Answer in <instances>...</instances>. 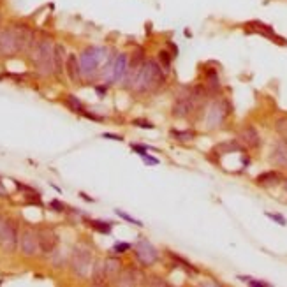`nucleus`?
I'll list each match as a JSON object with an SVG mask.
<instances>
[{
	"label": "nucleus",
	"instance_id": "obj_33",
	"mask_svg": "<svg viewBox=\"0 0 287 287\" xmlns=\"http://www.w3.org/2000/svg\"><path fill=\"white\" fill-rule=\"evenodd\" d=\"M134 125L138 127H143V129H153V125H151L150 122H141V120H134Z\"/></svg>",
	"mask_w": 287,
	"mask_h": 287
},
{
	"label": "nucleus",
	"instance_id": "obj_30",
	"mask_svg": "<svg viewBox=\"0 0 287 287\" xmlns=\"http://www.w3.org/2000/svg\"><path fill=\"white\" fill-rule=\"evenodd\" d=\"M129 249H130L129 243H117V245L113 247V250L117 254H122V252H125V250H129Z\"/></svg>",
	"mask_w": 287,
	"mask_h": 287
},
{
	"label": "nucleus",
	"instance_id": "obj_8",
	"mask_svg": "<svg viewBox=\"0 0 287 287\" xmlns=\"http://www.w3.org/2000/svg\"><path fill=\"white\" fill-rule=\"evenodd\" d=\"M196 102L197 99L194 95H187V97L178 99L176 102L173 104V117L174 118H187L194 109H196Z\"/></svg>",
	"mask_w": 287,
	"mask_h": 287
},
{
	"label": "nucleus",
	"instance_id": "obj_23",
	"mask_svg": "<svg viewBox=\"0 0 287 287\" xmlns=\"http://www.w3.org/2000/svg\"><path fill=\"white\" fill-rule=\"evenodd\" d=\"M171 136L176 139V141L187 143V141H192L194 139V133L192 130H171Z\"/></svg>",
	"mask_w": 287,
	"mask_h": 287
},
{
	"label": "nucleus",
	"instance_id": "obj_1",
	"mask_svg": "<svg viewBox=\"0 0 287 287\" xmlns=\"http://www.w3.org/2000/svg\"><path fill=\"white\" fill-rule=\"evenodd\" d=\"M130 83H133L134 89L138 92H153V90L161 89L162 83H164L162 67L153 60L145 62L141 69H139V73L134 76Z\"/></svg>",
	"mask_w": 287,
	"mask_h": 287
},
{
	"label": "nucleus",
	"instance_id": "obj_29",
	"mask_svg": "<svg viewBox=\"0 0 287 287\" xmlns=\"http://www.w3.org/2000/svg\"><path fill=\"white\" fill-rule=\"evenodd\" d=\"M117 215H118V217H122V218H125V220L133 222V224H136V226H143V224H141V222H139V220H136V218H133V217H130V215L123 213V212H122V210H117Z\"/></svg>",
	"mask_w": 287,
	"mask_h": 287
},
{
	"label": "nucleus",
	"instance_id": "obj_3",
	"mask_svg": "<svg viewBox=\"0 0 287 287\" xmlns=\"http://www.w3.org/2000/svg\"><path fill=\"white\" fill-rule=\"evenodd\" d=\"M71 268L78 277L85 278L92 270V252L89 247L78 245L73 252V259H71Z\"/></svg>",
	"mask_w": 287,
	"mask_h": 287
},
{
	"label": "nucleus",
	"instance_id": "obj_9",
	"mask_svg": "<svg viewBox=\"0 0 287 287\" xmlns=\"http://www.w3.org/2000/svg\"><path fill=\"white\" fill-rule=\"evenodd\" d=\"M143 273L136 268H125L118 273L117 282L115 285H122V287H134V285H141L143 284Z\"/></svg>",
	"mask_w": 287,
	"mask_h": 287
},
{
	"label": "nucleus",
	"instance_id": "obj_35",
	"mask_svg": "<svg viewBox=\"0 0 287 287\" xmlns=\"http://www.w3.org/2000/svg\"><path fill=\"white\" fill-rule=\"evenodd\" d=\"M104 138H111V139H115V141H122L120 136H113V134H104Z\"/></svg>",
	"mask_w": 287,
	"mask_h": 287
},
{
	"label": "nucleus",
	"instance_id": "obj_18",
	"mask_svg": "<svg viewBox=\"0 0 287 287\" xmlns=\"http://www.w3.org/2000/svg\"><path fill=\"white\" fill-rule=\"evenodd\" d=\"M240 141L245 143L249 148H257L259 143H261V138H259L257 130L254 127H245L240 133Z\"/></svg>",
	"mask_w": 287,
	"mask_h": 287
},
{
	"label": "nucleus",
	"instance_id": "obj_32",
	"mask_svg": "<svg viewBox=\"0 0 287 287\" xmlns=\"http://www.w3.org/2000/svg\"><path fill=\"white\" fill-rule=\"evenodd\" d=\"M266 215H268L270 218H273V220H277L280 226H285V218L280 217V215H273V213H266Z\"/></svg>",
	"mask_w": 287,
	"mask_h": 287
},
{
	"label": "nucleus",
	"instance_id": "obj_7",
	"mask_svg": "<svg viewBox=\"0 0 287 287\" xmlns=\"http://www.w3.org/2000/svg\"><path fill=\"white\" fill-rule=\"evenodd\" d=\"M136 259L139 262H141L143 266H151L153 262H157L159 259V252L157 249H155L153 245H151L150 241L146 240H141L136 245Z\"/></svg>",
	"mask_w": 287,
	"mask_h": 287
},
{
	"label": "nucleus",
	"instance_id": "obj_15",
	"mask_svg": "<svg viewBox=\"0 0 287 287\" xmlns=\"http://www.w3.org/2000/svg\"><path fill=\"white\" fill-rule=\"evenodd\" d=\"M111 81H120V79L129 73V67H127V55H118L115 58L113 65H111Z\"/></svg>",
	"mask_w": 287,
	"mask_h": 287
},
{
	"label": "nucleus",
	"instance_id": "obj_31",
	"mask_svg": "<svg viewBox=\"0 0 287 287\" xmlns=\"http://www.w3.org/2000/svg\"><path fill=\"white\" fill-rule=\"evenodd\" d=\"M50 206H51V208H55V212H63V208H65L60 201H51Z\"/></svg>",
	"mask_w": 287,
	"mask_h": 287
},
{
	"label": "nucleus",
	"instance_id": "obj_13",
	"mask_svg": "<svg viewBox=\"0 0 287 287\" xmlns=\"http://www.w3.org/2000/svg\"><path fill=\"white\" fill-rule=\"evenodd\" d=\"M37 238H39V247H41V250L45 254L53 252L55 247H57V243H58L57 234H55L51 229H41L37 233Z\"/></svg>",
	"mask_w": 287,
	"mask_h": 287
},
{
	"label": "nucleus",
	"instance_id": "obj_37",
	"mask_svg": "<svg viewBox=\"0 0 287 287\" xmlns=\"http://www.w3.org/2000/svg\"><path fill=\"white\" fill-rule=\"evenodd\" d=\"M2 224H4V220H2V217H0V229H2Z\"/></svg>",
	"mask_w": 287,
	"mask_h": 287
},
{
	"label": "nucleus",
	"instance_id": "obj_34",
	"mask_svg": "<svg viewBox=\"0 0 287 287\" xmlns=\"http://www.w3.org/2000/svg\"><path fill=\"white\" fill-rule=\"evenodd\" d=\"M141 157L145 159V162H146V164H159V161H157V159H153V157H146V153H145V155H141Z\"/></svg>",
	"mask_w": 287,
	"mask_h": 287
},
{
	"label": "nucleus",
	"instance_id": "obj_25",
	"mask_svg": "<svg viewBox=\"0 0 287 287\" xmlns=\"http://www.w3.org/2000/svg\"><path fill=\"white\" fill-rule=\"evenodd\" d=\"M90 226L94 227L95 231H99V233H104L107 234L111 231V224L109 222H101V220H92L90 222Z\"/></svg>",
	"mask_w": 287,
	"mask_h": 287
},
{
	"label": "nucleus",
	"instance_id": "obj_12",
	"mask_svg": "<svg viewBox=\"0 0 287 287\" xmlns=\"http://www.w3.org/2000/svg\"><path fill=\"white\" fill-rule=\"evenodd\" d=\"M226 115H227L226 104L222 101H217V102H213V104L210 106L208 113H206V122H208L210 127H217V125H220V123H222V120L226 118Z\"/></svg>",
	"mask_w": 287,
	"mask_h": 287
},
{
	"label": "nucleus",
	"instance_id": "obj_22",
	"mask_svg": "<svg viewBox=\"0 0 287 287\" xmlns=\"http://www.w3.org/2000/svg\"><path fill=\"white\" fill-rule=\"evenodd\" d=\"M278 182H280V174L277 171H268V173H262L257 176L259 185H275Z\"/></svg>",
	"mask_w": 287,
	"mask_h": 287
},
{
	"label": "nucleus",
	"instance_id": "obj_19",
	"mask_svg": "<svg viewBox=\"0 0 287 287\" xmlns=\"http://www.w3.org/2000/svg\"><path fill=\"white\" fill-rule=\"evenodd\" d=\"M65 71L73 81H78L79 79V76H81V65H79V60L76 58V55H69V57H67Z\"/></svg>",
	"mask_w": 287,
	"mask_h": 287
},
{
	"label": "nucleus",
	"instance_id": "obj_17",
	"mask_svg": "<svg viewBox=\"0 0 287 287\" xmlns=\"http://www.w3.org/2000/svg\"><path fill=\"white\" fill-rule=\"evenodd\" d=\"M106 278H107V275H106L104 261L97 259V261L94 262V266H92V284L94 285H104Z\"/></svg>",
	"mask_w": 287,
	"mask_h": 287
},
{
	"label": "nucleus",
	"instance_id": "obj_24",
	"mask_svg": "<svg viewBox=\"0 0 287 287\" xmlns=\"http://www.w3.org/2000/svg\"><path fill=\"white\" fill-rule=\"evenodd\" d=\"M171 57H173V55H169L164 50L159 51V62H161V67L164 71H169V67H171Z\"/></svg>",
	"mask_w": 287,
	"mask_h": 287
},
{
	"label": "nucleus",
	"instance_id": "obj_27",
	"mask_svg": "<svg viewBox=\"0 0 287 287\" xmlns=\"http://www.w3.org/2000/svg\"><path fill=\"white\" fill-rule=\"evenodd\" d=\"M240 280H243L245 284H249V285H256V287H268L270 285L268 282H261V280H256V278H249V277H240Z\"/></svg>",
	"mask_w": 287,
	"mask_h": 287
},
{
	"label": "nucleus",
	"instance_id": "obj_16",
	"mask_svg": "<svg viewBox=\"0 0 287 287\" xmlns=\"http://www.w3.org/2000/svg\"><path fill=\"white\" fill-rule=\"evenodd\" d=\"M247 27H250V29H252L254 32H257V34L264 35V37L273 39L275 42H280V45H287L285 39L278 37V35L275 34L273 29H272L270 25H264V23H261V21H252V23H247Z\"/></svg>",
	"mask_w": 287,
	"mask_h": 287
},
{
	"label": "nucleus",
	"instance_id": "obj_21",
	"mask_svg": "<svg viewBox=\"0 0 287 287\" xmlns=\"http://www.w3.org/2000/svg\"><path fill=\"white\" fill-rule=\"evenodd\" d=\"M63 58H65V48H63L62 45H57L55 46V73L60 74L63 71V67H65Z\"/></svg>",
	"mask_w": 287,
	"mask_h": 287
},
{
	"label": "nucleus",
	"instance_id": "obj_2",
	"mask_svg": "<svg viewBox=\"0 0 287 287\" xmlns=\"http://www.w3.org/2000/svg\"><path fill=\"white\" fill-rule=\"evenodd\" d=\"M32 62L41 76H50L55 73V45L50 39L35 41L32 48Z\"/></svg>",
	"mask_w": 287,
	"mask_h": 287
},
{
	"label": "nucleus",
	"instance_id": "obj_5",
	"mask_svg": "<svg viewBox=\"0 0 287 287\" xmlns=\"http://www.w3.org/2000/svg\"><path fill=\"white\" fill-rule=\"evenodd\" d=\"M18 51H19V46H18L16 25L0 30V55H2V57H11V55L18 53Z\"/></svg>",
	"mask_w": 287,
	"mask_h": 287
},
{
	"label": "nucleus",
	"instance_id": "obj_36",
	"mask_svg": "<svg viewBox=\"0 0 287 287\" xmlns=\"http://www.w3.org/2000/svg\"><path fill=\"white\" fill-rule=\"evenodd\" d=\"M0 196H2V197H6V189H4L2 185H0Z\"/></svg>",
	"mask_w": 287,
	"mask_h": 287
},
{
	"label": "nucleus",
	"instance_id": "obj_6",
	"mask_svg": "<svg viewBox=\"0 0 287 287\" xmlns=\"http://www.w3.org/2000/svg\"><path fill=\"white\" fill-rule=\"evenodd\" d=\"M0 247L4 252L11 254L18 247V231L13 222H4L2 229H0Z\"/></svg>",
	"mask_w": 287,
	"mask_h": 287
},
{
	"label": "nucleus",
	"instance_id": "obj_28",
	"mask_svg": "<svg viewBox=\"0 0 287 287\" xmlns=\"http://www.w3.org/2000/svg\"><path fill=\"white\" fill-rule=\"evenodd\" d=\"M146 285H157V287H164L167 285V282L164 278H159V277H153V278H148V282H145Z\"/></svg>",
	"mask_w": 287,
	"mask_h": 287
},
{
	"label": "nucleus",
	"instance_id": "obj_10",
	"mask_svg": "<svg viewBox=\"0 0 287 287\" xmlns=\"http://www.w3.org/2000/svg\"><path fill=\"white\" fill-rule=\"evenodd\" d=\"M16 34H18V46L21 53H30L35 45L34 32L27 25H16Z\"/></svg>",
	"mask_w": 287,
	"mask_h": 287
},
{
	"label": "nucleus",
	"instance_id": "obj_20",
	"mask_svg": "<svg viewBox=\"0 0 287 287\" xmlns=\"http://www.w3.org/2000/svg\"><path fill=\"white\" fill-rule=\"evenodd\" d=\"M104 264H106V275H107V278H117L118 273L122 272V262L118 261V259H115V257L106 259Z\"/></svg>",
	"mask_w": 287,
	"mask_h": 287
},
{
	"label": "nucleus",
	"instance_id": "obj_4",
	"mask_svg": "<svg viewBox=\"0 0 287 287\" xmlns=\"http://www.w3.org/2000/svg\"><path fill=\"white\" fill-rule=\"evenodd\" d=\"M104 58H106V51L102 50V48H89L86 51H83L81 58H79L81 73H85L89 76L94 74Z\"/></svg>",
	"mask_w": 287,
	"mask_h": 287
},
{
	"label": "nucleus",
	"instance_id": "obj_14",
	"mask_svg": "<svg viewBox=\"0 0 287 287\" xmlns=\"http://www.w3.org/2000/svg\"><path fill=\"white\" fill-rule=\"evenodd\" d=\"M272 161L273 164L287 169V139H278L273 146L272 151Z\"/></svg>",
	"mask_w": 287,
	"mask_h": 287
},
{
	"label": "nucleus",
	"instance_id": "obj_11",
	"mask_svg": "<svg viewBox=\"0 0 287 287\" xmlns=\"http://www.w3.org/2000/svg\"><path fill=\"white\" fill-rule=\"evenodd\" d=\"M19 249L25 256H35L37 250H41L39 247V238L34 231H25L19 238Z\"/></svg>",
	"mask_w": 287,
	"mask_h": 287
},
{
	"label": "nucleus",
	"instance_id": "obj_26",
	"mask_svg": "<svg viewBox=\"0 0 287 287\" xmlns=\"http://www.w3.org/2000/svg\"><path fill=\"white\" fill-rule=\"evenodd\" d=\"M67 106H69L73 111H76V113H81V111H83L81 102H79L74 95H69V97H67Z\"/></svg>",
	"mask_w": 287,
	"mask_h": 287
}]
</instances>
